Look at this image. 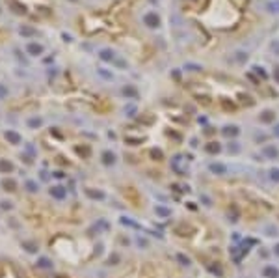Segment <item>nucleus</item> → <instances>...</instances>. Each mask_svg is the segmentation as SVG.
<instances>
[{
  "instance_id": "423d86ee",
  "label": "nucleus",
  "mask_w": 279,
  "mask_h": 278,
  "mask_svg": "<svg viewBox=\"0 0 279 278\" xmlns=\"http://www.w3.org/2000/svg\"><path fill=\"white\" fill-rule=\"evenodd\" d=\"M263 274H264L266 278H277V276H279V271H277L275 267H266L264 271H263Z\"/></svg>"
},
{
  "instance_id": "f03ea898",
  "label": "nucleus",
  "mask_w": 279,
  "mask_h": 278,
  "mask_svg": "<svg viewBox=\"0 0 279 278\" xmlns=\"http://www.w3.org/2000/svg\"><path fill=\"white\" fill-rule=\"evenodd\" d=\"M125 196L132 202V205H140V194H138V190L134 187H126L125 189Z\"/></svg>"
},
{
  "instance_id": "7c9ffc66",
  "label": "nucleus",
  "mask_w": 279,
  "mask_h": 278,
  "mask_svg": "<svg viewBox=\"0 0 279 278\" xmlns=\"http://www.w3.org/2000/svg\"><path fill=\"white\" fill-rule=\"evenodd\" d=\"M275 134H277V136H279V125H277V127H275Z\"/></svg>"
},
{
  "instance_id": "c756f323",
  "label": "nucleus",
  "mask_w": 279,
  "mask_h": 278,
  "mask_svg": "<svg viewBox=\"0 0 279 278\" xmlns=\"http://www.w3.org/2000/svg\"><path fill=\"white\" fill-rule=\"evenodd\" d=\"M274 77H275V80L279 82V67H275V71H274Z\"/></svg>"
},
{
  "instance_id": "6ab92c4d",
  "label": "nucleus",
  "mask_w": 279,
  "mask_h": 278,
  "mask_svg": "<svg viewBox=\"0 0 279 278\" xmlns=\"http://www.w3.org/2000/svg\"><path fill=\"white\" fill-rule=\"evenodd\" d=\"M37 265H39V267H45V269H48V267H50V262H48V259H47V258H41V259H39V263H37Z\"/></svg>"
},
{
  "instance_id": "cd10ccee",
  "label": "nucleus",
  "mask_w": 279,
  "mask_h": 278,
  "mask_svg": "<svg viewBox=\"0 0 279 278\" xmlns=\"http://www.w3.org/2000/svg\"><path fill=\"white\" fill-rule=\"evenodd\" d=\"M272 179L279 181V170H274V172H272Z\"/></svg>"
},
{
  "instance_id": "39448f33",
  "label": "nucleus",
  "mask_w": 279,
  "mask_h": 278,
  "mask_svg": "<svg viewBox=\"0 0 279 278\" xmlns=\"http://www.w3.org/2000/svg\"><path fill=\"white\" fill-rule=\"evenodd\" d=\"M11 170H13V164L10 161H6V159H0V172L7 174V172H11Z\"/></svg>"
},
{
  "instance_id": "9b49d317",
  "label": "nucleus",
  "mask_w": 279,
  "mask_h": 278,
  "mask_svg": "<svg viewBox=\"0 0 279 278\" xmlns=\"http://www.w3.org/2000/svg\"><path fill=\"white\" fill-rule=\"evenodd\" d=\"M266 7H268V10L272 11V13H275V11L279 13V0H272V2H268Z\"/></svg>"
},
{
  "instance_id": "2f4dec72",
  "label": "nucleus",
  "mask_w": 279,
  "mask_h": 278,
  "mask_svg": "<svg viewBox=\"0 0 279 278\" xmlns=\"http://www.w3.org/2000/svg\"><path fill=\"white\" fill-rule=\"evenodd\" d=\"M275 254H277V256H279V245H277V247H275Z\"/></svg>"
},
{
  "instance_id": "b1692460",
  "label": "nucleus",
  "mask_w": 279,
  "mask_h": 278,
  "mask_svg": "<svg viewBox=\"0 0 279 278\" xmlns=\"http://www.w3.org/2000/svg\"><path fill=\"white\" fill-rule=\"evenodd\" d=\"M266 153H268L270 157H277V149H275V148H266Z\"/></svg>"
},
{
  "instance_id": "7ed1b4c3",
  "label": "nucleus",
  "mask_w": 279,
  "mask_h": 278,
  "mask_svg": "<svg viewBox=\"0 0 279 278\" xmlns=\"http://www.w3.org/2000/svg\"><path fill=\"white\" fill-rule=\"evenodd\" d=\"M6 138L10 144H21V134L15 131H6Z\"/></svg>"
},
{
  "instance_id": "0eeeda50",
  "label": "nucleus",
  "mask_w": 279,
  "mask_h": 278,
  "mask_svg": "<svg viewBox=\"0 0 279 278\" xmlns=\"http://www.w3.org/2000/svg\"><path fill=\"white\" fill-rule=\"evenodd\" d=\"M103 163L104 164H114L115 163V155L110 153V151H104V153H103Z\"/></svg>"
},
{
  "instance_id": "aec40b11",
  "label": "nucleus",
  "mask_w": 279,
  "mask_h": 278,
  "mask_svg": "<svg viewBox=\"0 0 279 278\" xmlns=\"http://www.w3.org/2000/svg\"><path fill=\"white\" fill-rule=\"evenodd\" d=\"M28 125H30V127H39V125H41V120H39V118H33V120L28 121Z\"/></svg>"
},
{
  "instance_id": "2eb2a0df",
  "label": "nucleus",
  "mask_w": 279,
  "mask_h": 278,
  "mask_svg": "<svg viewBox=\"0 0 279 278\" xmlns=\"http://www.w3.org/2000/svg\"><path fill=\"white\" fill-rule=\"evenodd\" d=\"M223 133L227 134V136H234V134L238 133V129H236V127H225V129H223Z\"/></svg>"
},
{
  "instance_id": "20e7f679",
  "label": "nucleus",
  "mask_w": 279,
  "mask_h": 278,
  "mask_svg": "<svg viewBox=\"0 0 279 278\" xmlns=\"http://www.w3.org/2000/svg\"><path fill=\"white\" fill-rule=\"evenodd\" d=\"M26 50H28V54H32V56H37V54H41V52H43V47H41L39 43H30V45L26 47Z\"/></svg>"
},
{
  "instance_id": "f3484780",
  "label": "nucleus",
  "mask_w": 279,
  "mask_h": 278,
  "mask_svg": "<svg viewBox=\"0 0 279 278\" xmlns=\"http://www.w3.org/2000/svg\"><path fill=\"white\" fill-rule=\"evenodd\" d=\"M123 94H125V95H129V97H136V90L129 86V88H123Z\"/></svg>"
},
{
  "instance_id": "ddd939ff",
  "label": "nucleus",
  "mask_w": 279,
  "mask_h": 278,
  "mask_svg": "<svg viewBox=\"0 0 279 278\" xmlns=\"http://www.w3.org/2000/svg\"><path fill=\"white\" fill-rule=\"evenodd\" d=\"M151 157H153L155 161H162L164 155H162V151H160V149H151Z\"/></svg>"
},
{
  "instance_id": "a211bd4d",
  "label": "nucleus",
  "mask_w": 279,
  "mask_h": 278,
  "mask_svg": "<svg viewBox=\"0 0 279 278\" xmlns=\"http://www.w3.org/2000/svg\"><path fill=\"white\" fill-rule=\"evenodd\" d=\"M210 170H212V172H218V174H223V172H225V166H222V164H212V166H210Z\"/></svg>"
},
{
  "instance_id": "393cba45",
  "label": "nucleus",
  "mask_w": 279,
  "mask_h": 278,
  "mask_svg": "<svg viewBox=\"0 0 279 278\" xmlns=\"http://www.w3.org/2000/svg\"><path fill=\"white\" fill-rule=\"evenodd\" d=\"M77 151H78L80 155H86V157L89 155V148H77Z\"/></svg>"
},
{
  "instance_id": "bb28decb",
  "label": "nucleus",
  "mask_w": 279,
  "mask_h": 278,
  "mask_svg": "<svg viewBox=\"0 0 279 278\" xmlns=\"http://www.w3.org/2000/svg\"><path fill=\"white\" fill-rule=\"evenodd\" d=\"M179 259L182 262V265H188V263H190V262H188V258H184L182 254H179Z\"/></svg>"
},
{
  "instance_id": "dca6fc26",
  "label": "nucleus",
  "mask_w": 279,
  "mask_h": 278,
  "mask_svg": "<svg viewBox=\"0 0 279 278\" xmlns=\"http://www.w3.org/2000/svg\"><path fill=\"white\" fill-rule=\"evenodd\" d=\"M207 151H208V153H218V151H219V146L212 142V144H208V146H207Z\"/></svg>"
},
{
  "instance_id": "4468645a",
  "label": "nucleus",
  "mask_w": 279,
  "mask_h": 278,
  "mask_svg": "<svg viewBox=\"0 0 279 278\" xmlns=\"http://www.w3.org/2000/svg\"><path fill=\"white\" fill-rule=\"evenodd\" d=\"M21 34H22V36H33L36 30L30 28V26H21Z\"/></svg>"
},
{
  "instance_id": "9d476101",
  "label": "nucleus",
  "mask_w": 279,
  "mask_h": 278,
  "mask_svg": "<svg viewBox=\"0 0 279 278\" xmlns=\"http://www.w3.org/2000/svg\"><path fill=\"white\" fill-rule=\"evenodd\" d=\"M100 58L106 60V62H110V60H114V52H112V50H108V49H104V50H100Z\"/></svg>"
},
{
  "instance_id": "5701e85b",
  "label": "nucleus",
  "mask_w": 279,
  "mask_h": 278,
  "mask_svg": "<svg viewBox=\"0 0 279 278\" xmlns=\"http://www.w3.org/2000/svg\"><path fill=\"white\" fill-rule=\"evenodd\" d=\"M7 95V88L4 86V84H0V99H4Z\"/></svg>"
},
{
  "instance_id": "72a5a7b5",
  "label": "nucleus",
  "mask_w": 279,
  "mask_h": 278,
  "mask_svg": "<svg viewBox=\"0 0 279 278\" xmlns=\"http://www.w3.org/2000/svg\"><path fill=\"white\" fill-rule=\"evenodd\" d=\"M73 2H74V0H73Z\"/></svg>"
},
{
  "instance_id": "6e6552de",
  "label": "nucleus",
  "mask_w": 279,
  "mask_h": 278,
  "mask_svg": "<svg viewBox=\"0 0 279 278\" xmlns=\"http://www.w3.org/2000/svg\"><path fill=\"white\" fill-rule=\"evenodd\" d=\"M2 187H4L6 190H10V192H13V190L17 189V183H15L13 179H4V181H2Z\"/></svg>"
},
{
  "instance_id": "1a4fd4ad",
  "label": "nucleus",
  "mask_w": 279,
  "mask_h": 278,
  "mask_svg": "<svg viewBox=\"0 0 279 278\" xmlns=\"http://www.w3.org/2000/svg\"><path fill=\"white\" fill-rule=\"evenodd\" d=\"M50 194L56 196V198H63L65 196V190L62 187H54V189H50Z\"/></svg>"
},
{
  "instance_id": "4be33fe9",
  "label": "nucleus",
  "mask_w": 279,
  "mask_h": 278,
  "mask_svg": "<svg viewBox=\"0 0 279 278\" xmlns=\"http://www.w3.org/2000/svg\"><path fill=\"white\" fill-rule=\"evenodd\" d=\"M24 247H26L28 252H36V250H37V247L33 245V243H24Z\"/></svg>"
},
{
  "instance_id": "f8f14e48",
  "label": "nucleus",
  "mask_w": 279,
  "mask_h": 278,
  "mask_svg": "<svg viewBox=\"0 0 279 278\" xmlns=\"http://www.w3.org/2000/svg\"><path fill=\"white\" fill-rule=\"evenodd\" d=\"M86 194L91 196V198H99V200H103V198H104V194H103V192H99V190L95 192V190H89V189H88V190H86Z\"/></svg>"
},
{
  "instance_id": "473e14b6",
  "label": "nucleus",
  "mask_w": 279,
  "mask_h": 278,
  "mask_svg": "<svg viewBox=\"0 0 279 278\" xmlns=\"http://www.w3.org/2000/svg\"><path fill=\"white\" fill-rule=\"evenodd\" d=\"M2 274H4V273H2V269H0V278H2Z\"/></svg>"
},
{
  "instance_id": "c85d7f7f",
  "label": "nucleus",
  "mask_w": 279,
  "mask_h": 278,
  "mask_svg": "<svg viewBox=\"0 0 279 278\" xmlns=\"http://www.w3.org/2000/svg\"><path fill=\"white\" fill-rule=\"evenodd\" d=\"M28 190H37V189H36V183L30 181V183H28Z\"/></svg>"
},
{
  "instance_id": "f257e3e1",
  "label": "nucleus",
  "mask_w": 279,
  "mask_h": 278,
  "mask_svg": "<svg viewBox=\"0 0 279 278\" xmlns=\"http://www.w3.org/2000/svg\"><path fill=\"white\" fill-rule=\"evenodd\" d=\"M143 22H145L149 28H156L158 24H160V17H158L156 13H153V11H151V13H147L145 17H143Z\"/></svg>"
},
{
  "instance_id": "a878e982",
  "label": "nucleus",
  "mask_w": 279,
  "mask_h": 278,
  "mask_svg": "<svg viewBox=\"0 0 279 278\" xmlns=\"http://www.w3.org/2000/svg\"><path fill=\"white\" fill-rule=\"evenodd\" d=\"M156 213H160V215H170V211H167V209H164V207H156Z\"/></svg>"
},
{
  "instance_id": "412c9836",
  "label": "nucleus",
  "mask_w": 279,
  "mask_h": 278,
  "mask_svg": "<svg viewBox=\"0 0 279 278\" xmlns=\"http://www.w3.org/2000/svg\"><path fill=\"white\" fill-rule=\"evenodd\" d=\"M272 120H274V114H272V112H264V114H263V121L268 123V121H272Z\"/></svg>"
}]
</instances>
